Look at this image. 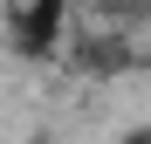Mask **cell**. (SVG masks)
<instances>
[{
	"instance_id": "6da1fadb",
	"label": "cell",
	"mask_w": 151,
	"mask_h": 144,
	"mask_svg": "<svg viewBox=\"0 0 151 144\" xmlns=\"http://www.w3.org/2000/svg\"><path fill=\"white\" fill-rule=\"evenodd\" d=\"M62 7H69V0H7V28H14V41L28 48V55L55 48V34H62Z\"/></svg>"
}]
</instances>
